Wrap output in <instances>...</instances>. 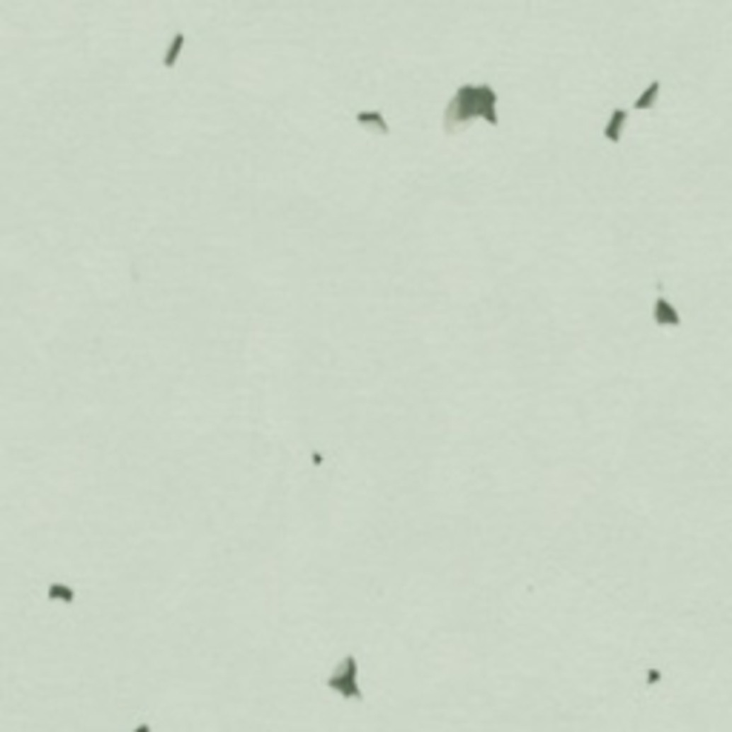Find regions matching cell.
Instances as JSON below:
<instances>
[{"mask_svg":"<svg viewBox=\"0 0 732 732\" xmlns=\"http://www.w3.org/2000/svg\"><path fill=\"white\" fill-rule=\"evenodd\" d=\"M472 120H486V123H498V101L489 89L484 86H464L455 92V98L447 106L444 115V126L447 132L464 129Z\"/></svg>","mask_w":732,"mask_h":732,"instance_id":"1","label":"cell"},{"mask_svg":"<svg viewBox=\"0 0 732 732\" xmlns=\"http://www.w3.org/2000/svg\"><path fill=\"white\" fill-rule=\"evenodd\" d=\"M655 318H658V324H664V326H678V312L667 301H655Z\"/></svg>","mask_w":732,"mask_h":732,"instance_id":"2","label":"cell"},{"mask_svg":"<svg viewBox=\"0 0 732 732\" xmlns=\"http://www.w3.org/2000/svg\"><path fill=\"white\" fill-rule=\"evenodd\" d=\"M358 123H363V126L370 123L372 129H378V132H387V123H384V118H381V115H375V112H360V115H358Z\"/></svg>","mask_w":732,"mask_h":732,"instance_id":"3","label":"cell"},{"mask_svg":"<svg viewBox=\"0 0 732 732\" xmlns=\"http://www.w3.org/2000/svg\"><path fill=\"white\" fill-rule=\"evenodd\" d=\"M624 120H627V118H624V112H615V115H612V120L607 123V137H610V140H618V137H621Z\"/></svg>","mask_w":732,"mask_h":732,"instance_id":"4","label":"cell"},{"mask_svg":"<svg viewBox=\"0 0 732 732\" xmlns=\"http://www.w3.org/2000/svg\"><path fill=\"white\" fill-rule=\"evenodd\" d=\"M658 89H661V86H658V84H652V86H649V89H646V92L638 98V103H635V106H638V109H646V106H652V103H655V98H658Z\"/></svg>","mask_w":732,"mask_h":732,"instance_id":"5","label":"cell"}]
</instances>
